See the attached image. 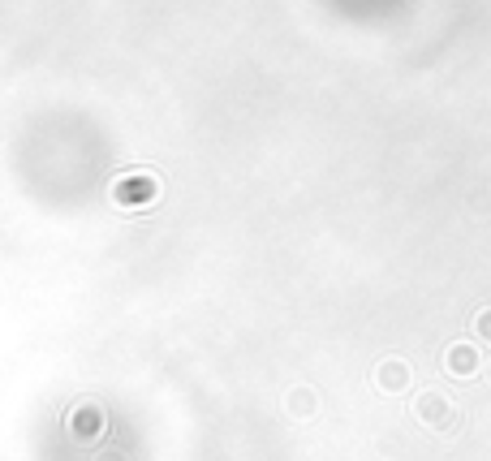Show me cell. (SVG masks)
Returning a JSON list of instances; mask_svg holds the SVG:
<instances>
[{
    "label": "cell",
    "mask_w": 491,
    "mask_h": 461,
    "mask_svg": "<svg viewBox=\"0 0 491 461\" xmlns=\"http://www.w3.org/2000/svg\"><path fill=\"white\" fill-rule=\"evenodd\" d=\"M134 185H117V199L130 203V199H151L155 194V182L151 177H130Z\"/></svg>",
    "instance_id": "cell-1"
}]
</instances>
